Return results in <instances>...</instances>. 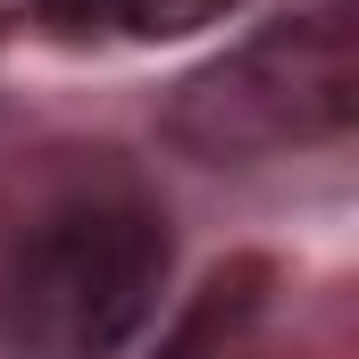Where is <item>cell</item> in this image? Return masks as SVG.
<instances>
[{
    "label": "cell",
    "instance_id": "1",
    "mask_svg": "<svg viewBox=\"0 0 359 359\" xmlns=\"http://www.w3.org/2000/svg\"><path fill=\"white\" fill-rule=\"evenodd\" d=\"M168 284V217L134 184H67L0 243V351L109 359Z\"/></svg>",
    "mask_w": 359,
    "mask_h": 359
},
{
    "label": "cell",
    "instance_id": "2",
    "mask_svg": "<svg viewBox=\"0 0 359 359\" xmlns=\"http://www.w3.org/2000/svg\"><path fill=\"white\" fill-rule=\"evenodd\" d=\"M359 117V17L343 0L259 25L168 100V134L192 159H276L301 142H334Z\"/></svg>",
    "mask_w": 359,
    "mask_h": 359
},
{
    "label": "cell",
    "instance_id": "3",
    "mask_svg": "<svg viewBox=\"0 0 359 359\" xmlns=\"http://www.w3.org/2000/svg\"><path fill=\"white\" fill-rule=\"evenodd\" d=\"M259 284H268V268L259 259H243V268H226L209 292H201V309L184 318V334L168 343V359H226L217 343H234V326L259 309Z\"/></svg>",
    "mask_w": 359,
    "mask_h": 359
},
{
    "label": "cell",
    "instance_id": "4",
    "mask_svg": "<svg viewBox=\"0 0 359 359\" xmlns=\"http://www.w3.org/2000/svg\"><path fill=\"white\" fill-rule=\"evenodd\" d=\"M42 8L59 25H109V34H192L234 0H42Z\"/></svg>",
    "mask_w": 359,
    "mask_h": 359
}]
</instances>
